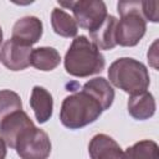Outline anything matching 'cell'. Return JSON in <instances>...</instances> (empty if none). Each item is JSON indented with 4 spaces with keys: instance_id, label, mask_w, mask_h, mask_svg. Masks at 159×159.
Segmentation results:
<instances>
[{
    "instance_id": "1",
    "label": "cell",
    "mask_w": 159,
    "mask_h": 159,
    "mask_svg": "<svg viewBox=\"0 0 159 159\" xmlns=\"http://www.w3.org/2000/svg\"><path fill=\"white\" fill-rule=\"evenodd\" d=\"M106 60L99 50L83 35L75 37L65 56V68L75 77H88L99 73Z\"/></svg>"
},
{
    "instance_id": "2",
    "label": "cell",
    "mask_w": 159,
    "mask_h": 159,
    "mask_svg": "<svg viewBox=\"0 0 159 159\" xmlns=\"http://www.w3.org/2000/svg\"><path fill=\"white\" fill-rule=\"evenodd\" d=\"M103 112L101 104L89 93L81 89L67 96L61 106L60 119L68 129H80L93 123Z\"/></svg>"
},
{
    "instance_id": "3",
    "label": "cell",
    "mask_w": 159,
    "mask_h": 159,
    "mask_svg": "<svg viewBox=\"0 0 159 159\" xmlns=\"http://www.w3.org/2000/svg\"><path fill=\"white\" fill-rule=\"evenodd\" d=\"M108 78L112 84L130 96L145 92L150 83L147 67L130 57L116 60L108 68Z\"/></svg>"
},
{
    "instance_id": "4",
    "label": "cell",
    "mask_w": 159,
    "mask_h": 159,
    "mask_svg": "<svg viewBox=\"0 0 159 159\" xmlns=\"http://www.w3.org/2000/svg\"><path fill=\"white\" fill-rule=\"evenodd\" d=\"M142 1H120L118 12L120 20L116 26V43L120 46H135L145 34L147 24L142 15Z\"/></svg>"
},
{
    "instance_id": "5",
    "label": "cell",
    "mask_w": 159,
    "mask_h": 159,
    "mask_svg": "<svg viewBox=\"0 0 159 159\" xmlns=\"http://www.w3.org/2000/svg\"><path fill=\"white\" fill-rule=\"evenodd\" d=\"M15 150L21 159H47L51 153V142L46 132L34 125L19 137Z\"/></svg>"
},
{
    "instance_id": "6",
    "label": "cell",
    "mask_w": 159,
    "mask_h": 159,
    "mask_svg": "<svg viewBox=\"0 0 159 159\" xmlns=\"http://www.w3.org/2000/svg\"><path fill=\"white\" fill-rule=\"evenodd\" d=\"M60 6H65L72 10L77 26L88 30L89 32L96 30L106 19L107 7L103 1L98 0H80L70 2H60Z\"/></svg>"
},
{
    "instance_id": "7",
    "label": "cell",
    "mask_w": 159,
    "mask_h": 159,
    "mask_svg": "<svg viewBox=\"0 0 159 159\" xmlns=\"http://www.w3.org/2000/svg\"><path fill=\"white\" fill-rule=\"evenodd\" d=\"M31 46H26L12 39H9L1 47L0 61L10 71H21L31 65Z\"/></svg>"
},
{
    "instance_id": "8",
    "label": "cell",
    "mask_w": 159,
    "mask_h": 159,
    "mask_svg": "<svg viewBox=\"0 0 159 159\" xmlns=\"http://www.w3.org/2000/svg\"><path fill=\"white\" fill-rule=\"evenodd\" d=\"M34 122L22 111H16L5 117L0 123V137L10 148L15 149V144L19 137L30 127H34Z\"/></svg>"
},
{
    "instance_id": "9",
    "label": "cell",
    "mask_w": 159,
    "mask_h": 159,
    "mask_svg": "<svg viewBox=\"0 0 159 159\" xmlns=\"http://www.w3.org/2000/svg\"><path fill=\"white\" fill-rule=\"evenodd\" d=\"M88 153L91 159H127L119 144L107 134H96L89 144Z\"/></svg>"
},
{
    "instance_id": "10",
    "label": "cell",
    "mask_w": 159,
    "mask_h": 159,
    "mask_svg": "<svg viewBox=\"0 0 159 159\" xmlns=\"http://www.w3.org/2000/svg\"><path fill=\"white\" fill-rule=\"evenodd\" d=\"M42 36V22L36 16H25L19 19L12 27V40L31 46Z\"/></svg>"
},
{
    "instance_id": "11",
    "label": "cell",
    "mask_w": 159,
    "mask_h": 159,
    "mask_svg": "<svg viewBox=\"0 0 159 159\" xmlns=\"http://www.w3.org/2000/svg\"><path fill=\"white\" fill-rule=\"evenodd\" d=\"M117 19L113 15H107L103 22L93 31L89 32L91 42L98 50H112L117 46L116 43V26Z\"/></svg>"
},
{
    "instance_id": "12",
    "label": "cell",
    "mask_w": 159,
    "mask_h": 159,
    "mask_svg": "<svg viewBox=\"0 0 159 159\" xmlns=\"http://www.w3.org/2000/svg\"><path fill=\"white\" fill-rule=\"evenodd\" d=\"M30 106L34 109L36 120L39 123H46L51 118L53 109V99L51 93L43 87L35 86L32 88Z\"/></svg>"
},
{
    "instance_id": "13",
    "label": "cell",
    "mask_w": 159,
    "mask_h": 159,
    "mask_svg": "<svg viewBox=\"0 0 159 159\" xmlns=\"http://www.w3.org/2000/svg\"><path fill=\"white\" fill-rule=\"evenodd\" d=\"M128 112L138 120L149 119L155 113V101L150 92L145 91L138 94H133L128 99Z\"/></svg>"
},
{
    "instance_id": "14",
    "label": "cell",
    "mask_w": 159,
    "mask_h": 159,
    "mask_svg": "<svg viewBox=\"0 0 159 159\" xmlns=\"http://www.w3.org/2000/svg\"><path fill=\"white\" fill-rule=\"evenodd\" d=\"M82 89L89 93L93 98H96L103 111L108 109L113 103L114 89L112 88L109 82L103 77H96L93 80H89L83 84Z\"/></svg>"
},
{
    "instance_id": "15",
    "label": "cell",
    "mask_w": 159,
    "mask_h": 159,
    "mask_svg": "<svg viewBox=\"0 0 159 159\" xmlns=\"http://www.w3.org/2000/svg\"><path fill=\"white\" fill-rule=\"evenodd\" d=\"M61 62L58 51L53 47H37L32 50L30 63L40 71H52Z\"/></svg>"
},
{
    "instance_id": "16",
    "label": "cell",
    "mask_w": 159,
    "mask_h": 159,
    "mask_svg": "<svg viewBox=\"0 0 159 159\" xmlns=\"http://www.w3.org/2000/svg\"><path fill=\"white\" fill-rule=\"evenodd\" d=\"M51 25L53 31L62 37H75L78 31L75 19L58 7H55L51 12Z\"/></svg>"
},
{
    "instance_id": "17",
    "label": "cell",
    "mask_w": 159,
    "mask_h": 159,
    "mask_svg": "<svg viewBox=\"0 0 159 159\" xmlns=\"http://www.w3.org/2000/svg\"><path fill=\"white\" fill-rule=\"evenodd\" d=\"M124 153L127 159H159L158 144L149 139L137 142Z\"/></svg>"
},
{
    "instance_id": "18",
    "label": "cell",
    "mask_w": 159,
    "mask_h": 159,
    "mask_svg": "<svg viewBox=\"0 0 159 159\" xmlns=\"http://www.w3.org/2000/svg\"><path fill=\"white\" fill-rule=\"evenodd\" d=\"M22 108L21 98L16 92L10 89L0 91V123L9 114L20 111Z\"/></svg>"
},
{
    "instance_id": "19",
    "label": "cell",
    "mask_w": 159,
    "mask_h": 159,
    "mask_svg": "<svg viewBox=\"0 0 159 159\" xmlns=\"http://www.w3.org/2000/svg\"><path fill=\"white\" fill-rule=\"evenodd\" d=\"M142 15L144 19L152 21V22H158V1H142Z\"/></svg>"
},
{
    "instance_id": "20",
    "label": "cell",
    "mask_w": 159,
    "mask_h": 159,
    "mask_svg": "<svg viewBox=\"0 0 159 159\" xmlns=\"http://www.w3.org/2000/svg\"><path fill=\"white\" fill-rule=\"evenodd\" d=\"M5 157H6V145L0 137V159H5Z\"/></svg>"
},
{
    "instance_id": "21",
    "label": "cell",
    "mask_w": 159,
    "mask_h": 159,
    "mask_svg": "<svg viewBox=\"0 0 159 159\" xmlns=\"http://www.w3.org/2000/svg\"><path fill=\"white\" fill-rule=\"evenodd\" d=\"M1 42H2V30L0 27V45H1Z\"/></svg>"
}]
</instances>
